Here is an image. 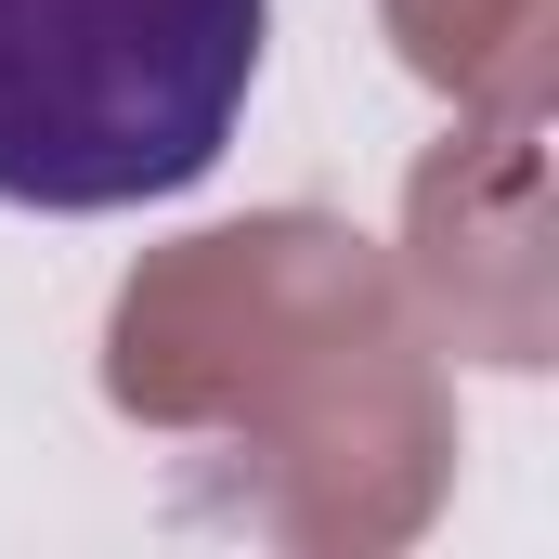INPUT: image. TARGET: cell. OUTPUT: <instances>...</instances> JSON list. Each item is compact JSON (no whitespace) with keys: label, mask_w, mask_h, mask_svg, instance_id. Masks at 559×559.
<instances>
[{"label":"cell","mask_w":559,"mask_h":559,"mask_svg":"<svg viewBox=\"0 0 559 559\" xmlns=\"http://www.w3.org/2000/svg\"><path fill=\"white\" fill-rule=\"evenodd\" d=\"M274 0H0V209L105 222L222 169Z\"/></svg>","instance_id":"obj_1"}]
</instances>
